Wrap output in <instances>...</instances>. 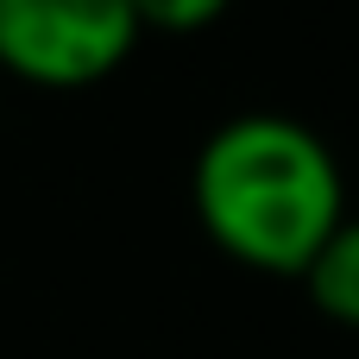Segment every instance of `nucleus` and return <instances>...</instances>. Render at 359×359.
<instances>
[{
    "instance_id": "f03ea898",
    "label": "nucleus",
    "mask_w": 359,
    "mask_h": 359,
    "mask_svg": "<svg viewBox=\"0 0 359 359\" xmlns=\"http://www.w3.org/2000/svg\"><path fill=\"white\" fill-rule=\"evenodd\" d=\"M139 44V19L126 0H0V76L82 95L120 76Z\"/></svg>"
},
{
    "instance_id": "7ed1b4c3",
    "label": "nucleus",
    "mask_w": 359,
    "mask_h": 359,
    "mask_svg": "<svg viewBox=\"0 0 359 359\" xmlns=\"http://www.w3.org/2000/svg\"><path fill=\"white\" fill-rule=\"evenodd\" d=\"M303 290H309V303H316L334 328H353L359 334V215H347V221L328 233V246L309 259Z\"/></svg>"
},
{
    "instance_id": "f257e3e1",
    "label": "nucleus",
    "mask_w": 359,
    "mask_h": 359,
    "mask_svg": "<svg viewBox=\"0 0 359 359\" xmlns=\"http://www.w3.org/2000/svg\"><path fill=\"white\" fill-rule=\"evenodd\" d=\"M189 208L233 265L303 278L347 221V177L316 126L290 114H233L196 145Z\"/></svg>"
},
{
    "instance_id": "20e7f679",
    "label": "nucleus",
    "mask_w": 359,
    "mask_h": 359,
    "mask_svg": "<svg viewBox=\"0 0 359 359\" xmlns=\"http://www.w3.org/2000/svg\"><path fill=\"white\" fill-rule=\"evenodd\" d=\"M133 19H139V38L145 32H164V38H189V32H208L233 0H126Z\"/></svg>"
}]
</instances>
